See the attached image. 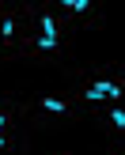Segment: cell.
<instances>
[{
	"instance_id": "6da1fadb",
	"label": "cell",
	"mask_w": 125,
	"mask_h": 155,
	"mask_svg": "<svg viewBox=\"0 0 125 155\" xmlns=\"http://www.w3.org/2000/svg\"><path fill=\"white\" fill-rule=\"evenodd\" d=\"M68 95L83 106V110H99V106L125 102V64H95V68H76L68 80Z\"/></svg>"
},
{
	"instance_id": "9c48e42d",
	"label": "cell",
	"mask_w": 125,
	"mask_h": 155,
	"mask_svg": "<svg viewBox=\"0 0 125 155\" xmlns=\"http://www.w3.org/2000/svg\"><path fill=\"white\" fill-rule=\"evenodd\" d=\"M106 155H125V144H110V151Z\"/></svg>"
},
{
	"instance_id": "ba28073f",
	"label": "cell",
	"mask_w": 125,
	"mask_h": 155,
	"mask_svg": "<svg viewBox=\"0 0 125 155\" xmlns=\"http://www.w3.org/2000/svg\"><path fill=\"white\" fill-rule=\"evenodd\" d=\"M91 121L110 136V144H125V102H114V106H99L91 110Z\"/></svg>"
},
{
	"instance_id": "30bf717a",
	"label": "cell",
	"mask_w": 125,
	"mask_h": 155,
	"mask_svg": "<svg viewBox=\"0 0 125 155\" xmlns=\"http://www.w3.org/2000/svg\"><path fill=\"white\" fill-rule=\"evenodd\" d=\"M53 155H72V151H53Z\"/></svg>"
},
{
	"instance_id": "8992f818",
	"label": "cell",
	"mask_w": 125,
	"mask_h": 155,
	"mask_svg": "<svg viewBox=\"0 0 125 155\" xmlns=\"http://www.w3.org/2000/svg\"><path fill=\"white\" fill-rule=\"evenodd\" d=\"M72 42H61V38H42V34H27L15 53V61H34V64H65Z\"/></svg>"
},
{
	"instance_id": "52a82bcc",
	"label": "cell",
	"mask_w": 125,
	"mask_h": 155,
	"mask_svg": "<svg viewBox=\"0 0 125 155\" xmlns=\"http://www.w3.org/2000/svg\"><path fill=\"white\" fill-rule=\"evenodd\" d=\"M27 8V34H42V38H61V42H72V30L65 27L57 12H53L49 0H38V4H23Z\"/></svg>"
},
{
	"instance_id": "3957f363",
	"label": "cell",
	"mask_w": 125,
	"mask_h": 155,
	"mask_svg": "<svg viewBox=\"0 0 125 155\" xmlns=\"http://www.w3.org/2000/svg\"><path fill=\"white\" fill-rule=\"evenodd\" d=\"M0 155H30V129L23 121V98L0 91Z\"/></svg>"
},
{
	"instance_id": "5b68a950",
	"label": "cell",
	"mask_w": 125,
	"mask_h": 155,
	"mask_svg": "<svg viewBox=\"0 0 125 155\" xmlns=\"http://www.w3.org/2000/svg\"><path fill=\"white\" fill-rule=\"evenodd\" d=\"M53 4V12L65 19V27L72 30H99L106 23V15H103V4L99 0H49Z\"/></svg>"
},
{
	"instance_id": "7a4b0ae2",
	"label": "cell",
	"mask_w": 125,
	"mask_h": 155,
	"mask_svg": "<svg viewBox=\"0 0 125 155\" xmlns=\"http://www.w3.org/2000/svg\"><path fill=\"white\" fill-rule=\"evenodd\" d=\"M80 117H87V110L68 91H49V95H38V98H23V121H27V129L72 125Z\"/></svg>"
},
{
	"instance_id": "277c9868",
	"label": "cell",
	"mask_w": 125,
	"mask_h": 155,
	"mask_svg": "<svg viewBox=\"0 0 125 155\" xmlns=\"http://www.w3.org/2000/svg\"><path fill=\"white\" fill-rule=\"evenodd\" d=\"M23 38H27V8L0 0V61H15Z\"/></svg>"
}]
</instances>
